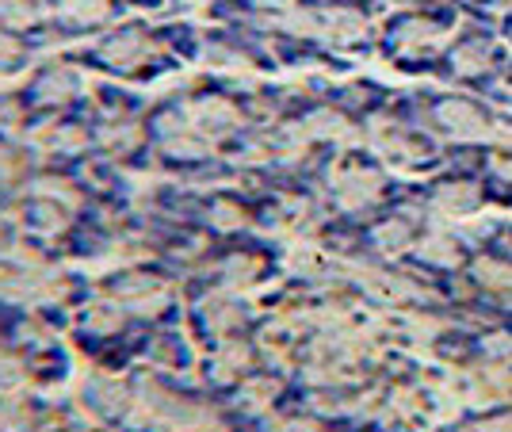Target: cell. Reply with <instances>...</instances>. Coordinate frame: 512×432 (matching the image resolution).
<instances>
[{
	"mask_svg": "<svg viewBox=\"0 0 512 432\" xmlns=\"http://www.w3.org/2000/svg\"><path fill=\"white\" fill-rule=\"evenodd\" d=\"M440 123H444V130H448L451 138H459V142H490V138H509L505 130H497L482 115L478 108H470V104H463V100H451V104H444L440 108Z\"/></svg>",
	"mask_w": 512,
	"mask_h": 432,
	"instance_id": "6da1fadb",
	"label": "cell"
},
{
	"mask_svg": "<svg viewBox=\"0 0 512 432\" xmlns=\"http://www.w3.org/2000/svg\"><path fill=\"white\" fill-rule=\"evenodd\" d=\"M383 192V180L375 173H367V169H348V173H337V195H341L344 207H352V211H360L367 203H375Z\"/></svg>",
	"mask_w": 512,
	"mask_h": 432,
	"instance_id": "7a4b0ae2",
	"label": "cell"
},
{
	"mask_svg": "<svg viewBox=\"0 0 512 432\" xmlns=\"http://www.w3.org/2000/svg\"><path fill=\"white\" fill-rule=\"evenodd\" d=\"M478 203H482V195L474 184H444L436 192V211L444 218H467Z\"/></svg>",
	"mask_w": 512,
	"mask_h": 432,
	"instance_id": "3957f363",
	"label": "cell"
},
{
	"mask_svg": "<svg viewBox=\"0 0 512 432\" xmlns=\"http://www.w3.org/2000/svg\"><path fill=\"white\" fill-rule=\"evenodd\" d=\"M123 299L130 303V310H138V314H153V310H161V306H165L169 291L153 280H130L127 287H123Z\"/></svg>",
	"mask_w": 512,
	"mask_h": 432,
	"instance_id": "277c9868",
	"label": "cell"
},
{
	"mask_svg": "<svg viewBox=\"0 0 512 432\" xmlns=\"http://www.w3.org/2000/svg\"><path fill=\"white\" fill-rule=\"evenodd\" d=\"M146 54H150V43L142 35H123V39H115V43L107 46L111 65H138Z\"/></svg>",
	"mask_w": 512,
	"mask_h": 432,
	"instance_id": "5b68a950",
	"label": "cell"
},
{
	"mask_svg": "<svg viewBox=\"0 0 512 432\" xmlns=\"http://www.w3.org/2000/svg\"><path fill=\"white\" fill-rule=\"evenodd\" d=\"M417 253L425 260H432V264H455V260H459V245H455V238H448V234H428V238L417 245Z\"/></svg>",
	"mask_w": 512,
	"mask_h": 432,
	"instance_id": "8992f818",
	"label": "cell"
},
{
	"mask_svg": "<svg viewBox=\"0 0 512 432\" xmlns=\"http://www.w3.org/2000/svg\"><path fill=\"white\" fill-rule=\"evenodd\" d=\"M73 88H77V77L58 69V73H50L43 85H39V96L50 100V104H58V100H69V96H73Z\"/></svg>",
	"mask_w": 512,
	"mask_h": 432,
	"instance_id": "52a82bcc",
	"label": "cell"
},
{
	"mask_svg": "<svg viewBox=\"0 0 512 432\" xmlns=\"http://www.w3.org/2000/svg\"><path fill=\"white\" fill-rule=\"evenodd\" d=\"M478 280L486 283V287H493V291H505L509 295L512 291V268H505V264H497V260H478Z\"/></svg>",
	"mask_w": 512,
	"mask_h": 432,
	"instance_id": "ba28073f",
	"label": "cell"
},
{
	"mask_svg": "<svg viewBox=\"0 0 512 432\" xmlns=\"http://www.w3.org/2000/svg\"><path fill=\"white\" fill-rule=\"evenodd\" d=\"M203 318L214 325V329H230V325L241 322V310L234 303H226V299H207L203 303Z\"/></svg>",
	"mask_w": 512,
	"mask_h": 432,
	"instance_id": "9c48e42d",
	"label": "cell"
},
{
	"mask_svg": "<svg viewBox=\"0 0 512 432\" xmlns=\"http://www.w3.org/2000/svg\"><path fill=\"white\" fill-rule=\"evenodd\" d=\"M375 238H379V245H383L386 253H398V249H406L413 234H409V222H402V218H394V222H386V226H379V234H375Z\"/></svg>",
	"mask_w": 512,
	"mask_h": 432,
	"instance_id": "30bf717a",
	"label": "cell"
},
{
	"mask_svg": "<svg viewBox=\"0 0 512 432\" xmlns=\"http://www.w3.org/2000/svg\"><path fill=\"white\" fill-rule=\"evenodd\" d=\"M249 364V348L245 345H226L218 356V379H234L241 375V368Z\"/></svg>",
	"mask_w": 512,
	"mask_h": 432,
	"instance_id": "8fae6325",
	"label": "cell"
},
{
	"mask_svg": "<svg viewBox=\"0 0 512 432\" xmlns=\"http://www.w3.org/2000/svg\"><path fill=\"white\" fill-rule=\"evenodd\" d=\"M402 43L406 46H436L444 43V31L440 27H428V23H409L402 31Z\"/></svg>",
	"mask_w": 512,
	"mask_h": 432,
	"instance_id": "7c38bea8",
	"label": "cell"
},
{
	"mask_svg": "<svg viewBox=\"0 0 512 432\" xmlns=\"http://www.w3.org/2000/svg\"><path fill=\"white\" fill-rule=\"evenodd\" d=\"M272 394H276L272 383H256V387L245 390V406H249V410H264V406L272 402Z\"/></svg>",
	"mask_w": 512,
	"mask_h": 432,
	"instance_id": "4fadbf2b",
	"label": "cell"
},
{
	"mask_svg": "<svg viewBox=\"0 0 512 432\" xmlns=\"http://www.w3.org/2000/svg\"><path fill=\"white\" fill-rule=\"evenodd\" d=\"M459 69L463 73H478V69H486V50H478V46H470L459 54Z\"/></svg>",
	"mask_w": 512,
	"mask_h": 432,
	"instance_id": "5bb4252c",
	"label": "cell"
},
{
	"mask_svg": "<svg viewBox=\"0 0 512 432\" xmlns=\"http://www.w3.org/2000/svg\"><path fill=\"white\" fill-rule=\"evenodd\" d=\"M463 432H512V417L509 413L505 417H490V421H478V425H470Z\"/></svg>",
	"mask_w": 512,
	"mask_h": 432,
	"instance_id": "9a60e30c",
	"label": "cell"
},
{
	"mask_svg": "<svg viewBox=\"0 0 512 432\" xmlns=\"http://www.w3.org/2000/svg\"><path fill=\"white\" fill-rule=\"evenodd\" d=\"M214 222H218V226H241L245 218H241V211L230 207V203H218V207H214Z\"/></svg>",
	"mask_w": 512,
	"mask_h": 432,
	"instance_id": "2e32d148",
	"label": "cell"
},
{
	"mask_svg": "<svg viewBox=\"0 0 512 432\" xmlns=\"http://www.w3.org/2000/svg\"><path fill=\"white\" fill-rule=\"evenodd\" d=\"M291 432H321L318 425H306V421H299V425H291Z\"/></svg>",
	"mask_w": 512,
	"mask_h": 432,
	"instance_id": "e0dca14e",
	"label": "cell"
},
{
	"mask_svg": "<svg viewBox=\"0 0 512 432\" xmlns=\"http://www.w3.org/2000/svg\"><path fill=\"white\" fill-rule=\"evenodd\" d=\"M0 432H4V429H0Z\"/></svg>",
	"mask_w": 512,
	"mask_h": 432,
	"instance_id": "ac0fdd59",
	"label": "cell"
}]
</instances>
